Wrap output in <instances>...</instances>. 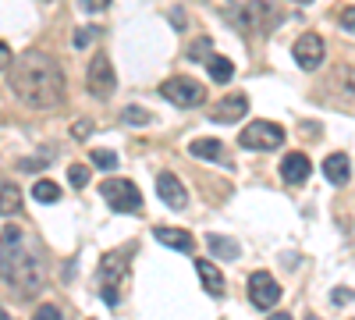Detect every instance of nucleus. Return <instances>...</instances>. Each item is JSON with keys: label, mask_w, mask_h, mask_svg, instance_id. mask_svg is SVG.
Instances as JSON below:
<instances>
[{"label": "nucleus", "mask_w": 355, "mask_h": 320, "mask_svg": "<svg viewBox=\"0 0 355 320\" xmlns=\"http://www.w3.org/2000/svg\"><path fill=\"white\" fill-rule=\"evenodd\" d=\"M8 82H11L15 96L25 107H36V110L61 107L64 103V90H68V78H64L61 65H57L50 53H43V50H25L21 57H11Z\"/></svg>", "instance_id": "f257e3e1"}, {"label": "nucleus", "mask_w": 355, "mask_h": 320, "mask_svg": "<svg viewBox=\"0 0 355 320\" xmlns=\"http://www.w3.org/2000/svg\"><path fill=\"white\" fill-rule=\"evenodd\" d=\"M0 281H8L21 299L43 288V260L28 246V235L18 224H8L0 231Z\"/></svg>", "instance_id": "f03ea898"}, {"label": "nucleus", "mask_w": 355, "mask_h": 320, "mask_svg": "<svg viewBox=\"0 0 355 320\" xmlns=\"http://www.w3.org/2000/svg\"><path fill=\"white\" fill-rule=\"evenodd\" d=\"M135 246H125V249H117V253H107L103 260H100V271H96V285H100V296H103V303L107 306H117L121 303V281H125V274H128V253H132Z\"/></svg>", "instance_id": "7ed1b4c3"}, {"label": "nucleus", "mask_w": 355, "mask_h": 320, "mask_svg": "<svg viewBox=\"0 0 355 320\" xmlns=\"http://www.w3.org/2000/svg\"><path fill=\"white\" fill-rule=\"evenodd\" d=\"M100 192H103L107 207H110L114 214H139V210H142V192H139V185L128 182V178H107V182L100 185Z\"/></svg>", "instance_id": "20e7f679"}, {"label": "nucleus", "mask_w": 355, "mask_h": 320, "mask_svg": "<svg viewBox=\"0 0 355 320\" xmlns=\"http://www.w3.org/2000/svg\"><path fill=\"white\" fill-rule=\"evenodd\" d=\"M239 146H245V150H259V153H270V150L284 146V128L274 125V121H252V125L242 128Z\"/></svg>", "instance_id": "39448f33"}, {"label": "nucleus", "mask_w": 355, "mask_h": 320, "mask_svg": "<svg viewBox=\"0 0 355 320\" xmlns=\"http://www.w3.org/2000/svg\"><path fill=\"white\" fill-rule=\"evenodd\" d=\"M85 85H89V93H93L96 100H110L114 90H117V75H114V61L107 53H96L93 61H89L85 68Z\"/></svg>", "instance_id": "423d86ee"}, {"label": "nucleus", "mask_w": 355, "mask_h": 320, "mask_svg": "<svg viewBox=\"0 0 355 320\" xmlns=\"http://www.w3.org/2000/svg\"><path fill=\"white\" fill-rule=\"evenodd\" d=\"M160 96L171 100L174 107H199L206 100V90H202L196 78H189V75H171L160 85Z\"/></svg>", "instance_id": "0eeeda50"}, {"label": "nucleus", "mask_w": 355, "mask_h": 320, "mask_svg": "<svg viewBox=\"0 0 355 320\" xmlns=\"http://www.w3.org/2000/svg\"><path fill=\"white\" fill-rule=\"evenodd\" d=\"M249 299H252L256 310H274L277 299H281V285H277V278H274L270 271H256V274L249 278Z\"/></svg>", "instance_id": "6e6552de"}, {"label": "nucleus", "mask_w": 355, "mask_h": 320, "mask_svg": "<svg viewBox=\"0 0 355 320\" xmlns=\"http://www.w3.org/2000/svg\"><path fill=\"white\" fill-rule=\"evenodd\" d=\"M291 57L299 61V68L313 71V68H320V65H323V57H327V43H323L316 33H306V36H299V40H295V47H291Z\"/></svg>", "instance_id": "1a4fd4ad"}, {"label": "nucleus", "mask_w": 355, "mask_h": 320, "mask_svg": "<svg viewBox=\"0 0 355 320\" xmlns=\"http://www.w3.org/2000/svg\"><path fill=\"white\" fill-rule=\"evenodd\" d=\"M249 114V96L245 93H231V96H224L214 110H210V121H217V125H234V121H242Z\"/></svg>", "instance_id": "9d476101"}, {"label": "nucleus", "mask_w": 355, "mask_h": 320, "mask_svg": "<svg viewBox=\"0 0 355 320\" xmlns=\"http://www.w3.org/2000/svg\"><path fill=\"white\" fill-rule=\"evenodd\" d=\"M157 192H160V199L167 203L171 210H185L189 207V192H185L182 182H178V174H171V171L157 174Z\"/></svg>", "instance_id": "9b49d317"}, {"label": "nucleus", "mask_w": 355, "mask_h": 320, "mask_svg": "<svg viewBox=\"0 0 355 320\" xmlns=\"http://www.w3.org/2000/svg\"><path fill=\"white\" fill-rule=\"evenodd\" d=\"M309 174H313V164H309L306 153H284V160H281V178H284L288 185H302Z\"/></svg>", "instance_id": "f8f14e48"}, {"label": "nucleus", "mask_w": 355, "mask_h": 320, "mask_svg": "<svg viewBox=\"0 0 355 320\" xmlns=\"http://www.w3.org/2000/svg\"><path fill=\"white\" fill-rule=\"evenodd\" d=\"M189 153L199 157V160H217V164H227V167H231L227 150H224L220 139H192V142H189Z\"/></svg>", "instance_id": "ddd939ff"}, {"label": "nucleus", "mask_w": 355, "mask_h": 320, "mask_svg": "<svg viewBox=\"0 0 355 320\" xmlns=\"http://www.w3.org/2000/svg\"><path fill=\"white\" fill-rule=\"evenodd\" d=\"M153 235H157V242H164V246H171V249H178V253H192L196 249V239L189 235L185 228H153Z\"/></svg>", "instance_id": "4468645a"}, {"label": "nucleus", "mask_w": 355, "mask_h": 320, "mask_svg": "<svg viewBox=\"0 0 355 320\" xmlns=\"http://www.w3.org/2000/svg\"><path fill=\"white\" fill-rule=\"evenodd\" d=\"M196 274H199L202 288H206V292H210L214 299L224 296V274L217 271V264H210V260H196Z\"/></svg>", "instance_id": "2eb2a0df"}, {"label": "nucleus", "mask_w": 355, "mask_h": 320, "mask_svg": "<svg viewBox=\"0 0 355 320\" xmlns=\"http://www.w3.org/2000/svg\"><path fill=\"white\" fill-rule=\"evenodd\" d=\"M323 174H327L331 185H345L352 178V160L348 153H331L327 160H323Z\"/></svg>", "instance_id": "dca6fc26"}, {"label": "nucleus", "mask_w": 355, "mask_h": 320, "mask_svg": "<svg viewBox=\"0 0 355 320\" xmlns=\"http://www.w3.org/2000/svg\"><path fill=\"white\" fill-rule=\"evenodd\" d=\"M21 214V189L15 182H0V217Z\"/></svg>", "instance_id": "f3484780"}, {"label": "nucleus", "mask_w": 355, "mask_h": 320, "mask_svg": "<svg viewBox=\"0 0 355 320\" xmlns=\"http://www.w3.org/2000/svg\"><path fill=\"white\" fill-rule=\"evenodd\" d=\"M206 246H210V253H214L217 260H239V253H242V246H239V242L217 235V231H210V235H206Z\"/></svg>", "instance_id": "a211bd4d"}, {"label": "nucleus", "mask_w": 355, "mask_h": 320, "mask_svg": "<svg viewBox=\"0 0 355 320\" xmlns=\"http://www.w3.org/2000/svg\"><path fill=\"white\" fill-rule=\"evenodd\" d=\"M206 71H210V78L220 82V85H227V82L234 78V65L227 61V57H220V53H210V57H206Z\"/></svg>", "instance_id": "6ab92c4d"}, {"label": "nucleus", "mask_w": 355, "mask_h": 320, "mask_svg": "<svg viewBox=\"0 0 355 320\" xmlns=\"http://www.w3.org/2000/svg\"><path fill=\"white\" fill-rule=\"evenodd\" d=\"M33 199H36V203H61V185L50 182V178H40V182L33 185Z\"/></svg>", "instance_id": "aec40b11"}, {"label": "nucleus", "mask_w": 355, "mask_h": 320, "mask_svg": "<svg viewBox=\"0 0 355 320\" xmlns=\"http://www.w3.org/2000/svg\"><path fill=\"white\" fill-rule=\"evenodd\" d=\"M121 118H125L128 125H150V121H153V114L146 110V107H125V110H121Z\"/></svg>", "instance_id": "412c9836"}, {"label": "nucleus", "mask_w": 355, "mask_h": 320, "mask_svg": "<svg viewBox=\"0 0 355 320\" xmlns=\"http://www.w3.org/2000/svg\"><path fill=\"white\" fill-rule=\"evenodd\" d=\"M96 33H100L96 25H85V28H78V33H75V40H71V43H75V50H85L89 43L96 40Z\"/></svg>", "instance_id": "4be33fe9"}, {"label": "nucleus", "mask_w": 355, "mask_h": 320, "mask_svg": "<svg viewBox=\"0 0 355 320\" xmlns=\"http://www.w3.org/2000/svg\"><path fill=\"white\" fill-rule=\"evenodd\" d=\"M68 182H71L75 189H85V182H89V167H85V164H71V171H68Z\"/></svg>", "instance_id": "5701e85b"}, {"label": "nucleus", "mask_w": 355, "mask_h": 320, "mask_svg": "<svg viewBox=\"0 0 355 320\" xmlns=\"http://www.w3.org/2000/svg\"><path fill=\"white\" fill-rule=\"evenodd\" d=\"M93 164L103 167V171H114V167H117V157H114L110 150H93Z\"/></svg>", "instance_id": "b1692460"}, {"label": "nucleus", "mask_w": 355, "mask_h": 320, "mask_svg": "<svg viewBox=\"0 0 355 320\" xmlns=\"http://www.w3.org/2000/svg\"><path fill=\"white\" fill-rule=\"evenodd\" d=\"M57 317H61V310H57L53 303H43V306L36 310V320H57Z\"/></svg>", "instance_id": "393cba45"}, {"label": "nucleus", "mask_w": 355, "mask_h": 320, "mask_svg": "<svg viewBox=\"0 0 355 320\" xmlns=\"http://www.w3.org/2000/svg\"><path fill=\"white\" fill-rule=\"evenodd\" d=\"M71 135H75V139H89V135H93V121H75Z\"/></svg>", "instance_id": "a878e982"}, {"label": "nucleus", "mask_w": 355, "mask_h": 320, "mask_svg": "<svg viewBox=\"0 0 355 320\" xmlns=\"http://www.w3.org/2000/svg\"><path fill=\"white\" fill-rule=\"evenodd\" d=\"M107 4H110V0H78V8H82V11H93V15L103 11Z\"/></svg>", "instance_id": "bb28decb"}, {"label": "nucleus", "mask_w": 355, "mask_h": 320, "mask_svg": "<svg viewBox=\"0 0 355 320\" xmlns=\"http://www.w3.org/2000/svg\"><path fill=\"white\" fill-rule=\"evenodd\" d=\"M199 53H210V40H206V36H202L199 43H192V47H189V57H199Z\"/></svg>", "instance_id": "cd10ccee"}, {"label": "nucleus", "mask_w": 355, "mask_h": 320, "mask_svg": "<svg viewBox=\"0 0 355 320\" xmlns=\"http://www.w3.org/2000/svg\"><path fill=\"white\" fill-rule=\"evenodd\" d=\"M338 306H345V303H352V292H348V285H341V288H334V296H331Z\"/></svg>", "instance_id": "c85d7f7f"}, {"label": "nucleus", "mask_w": 355, "mask_h": 320, "mask_svg": "<svg viewBox=\"0 0 355 320\" xmlns=\"http://www.w3.org/2000/svg\"><path fill=\"white\" fill-rule=\"evenodd\" d=\"M341 25H345V33H352V28H355V8H345V15H341Z\"/></svg>", "instance_id": "c756f323"}, {"label": "nucleus", "mask_w": 355, "mask_h": 320, "mask_svg": "<svg viewBox=\"0 0 355 320\" xmlns=\"http://www.w3.org/2000/svg\"><path fill=\"white\" fill-rule=\"evenodd\" d=\"M11 57H15V53H11V47H8V43H0V71H4V68L11 65Z\"/></svg>", "instance_id": "7c9ffc66"}, {"label": "nucleus", "mask_w": 355, "mask_h": 320, "mask_svg": "<svg viewBox=\"0 0 355 320\" xmlns=\"http://www.w3.org/2000/svg\"><path fill=\"white\" fill-rule=\"evenodd\" d=\"M288 4H313V0H288Z\"/></svg>", "instance_id": "2f4dec72"}, {"label": "nucleus", "mask_w": 355, "mask_h": 320, "mask_svg": "<svg viewBox=\"0 0 355 320\" xmlns=\"http://www.w3.org/2000/svg\"><path fill=\"white\" fill-rule=\"evenodd\" d=\"M4 317H8V313H4V306H0V320H4Z\"/></svg>", "instance_id": "473e14b6"}, {"label": "nucleus", "mask_w": 355, "mask_h": 320, "mask_svg": "<svg viewBox=\"0 0 355 320\" xmlns=\"http://www.w3.org/2000/svg\"><path fill=\"white\" fill-rule=\"evenodd\" d=\"M43 4H46V0H43Z\"/></svg>", "instance_id": "72a5a7b5"}]
</instances>
